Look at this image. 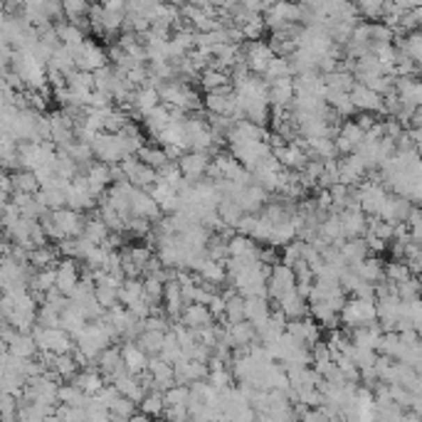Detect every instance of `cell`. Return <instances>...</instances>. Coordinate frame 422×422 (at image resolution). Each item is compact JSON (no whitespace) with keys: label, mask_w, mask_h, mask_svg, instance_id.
<instances>
[{"label":"cell","mask_w":422,"mask_h":422,"mask_svg":"<svg viewBox=\"0 0 422 422\" xmlns=\"http://www.w3.org/2000/svg\"><path fill=\"white\" fill-rule=\"evenodd\" d=\"M143 297H146L148 304H161L163 297H166V281H161L158 276H146L143 279Z\"/></svg>","instance_id":"cell-43"},{"label":"cell","mask_w":422,"mask_h":422,"mask_svg":"<svg viewBox=\"0 0 422 422\" xmlns=\"http://www.w3.org/2000/svg\"><path fill=\"white\" fill-rule=\"evenodd\" d=\"M42 304H45V306L54 308V311H60V314H62V311H65V308L72 304V299L67 297L65 292H60V289L54 287V289H49V292H45Z\"/></svg>","instance_id":"cell-49"},{"label":"cell","mask_w":422,"mask_h":422,"mask_svg":"<svg viewBox=\"0 0 422 422\" xmlns=\"http://www.w3.org/2000/svg\"><path fill=\"white\" fill-rule=\"evenodd\" d=\"M141 299H146L143 297V279H141V276H126L119 289V302L124 304V306H134Z\"/></svg>","instance_id":"cell-31"},{"label":"cell","mask_w":422,"mask_h":422,"mask_svg":"<svg viewBox=\"0 0 422 422\" xmlns=\"http://www.w3.org/2000/svg\"><path fill=\"white\" fill-rule=\"evenodd\" d=\"M274 54L276 52L272 49V45H265V42H260V40H252V42L244 47V62H247L252 72L265 75L269 62L274 60Z\"/></svg>","instance_id":"cell-8"},{"label":"cell","mask_w":422,"mask_h":422,"mask_svg":"<svg viewBox=\"0 0 422 422\" xmlns=\"http://www.w3.org/2000/svg\"><path fill=\"white\" fill-rule=\"evenodd\" d=\"M54 222L62 228L65 237H79L84 235V228H87V215L75 208H60V210H52Z\"/></svg>","instance_id":"cell-7"},{"label":"cell","mask_w":422,"mask_h":422,"mask_svg":"<svg viewBox=\"0 0 422 422\" xmlns=\"http://www.w3.org/2000/svg\"><path fill=\"white\" fill-rule=\"evenodd\" d=\"M97 366H99V370H102V375L109 380V383H111V380H114L119 373H124L126 363H124V356H121V346L119 348H116V346L104 348V351L99 353V358H97Z\"/></svg>","instance_id":"cell-12"},{"label":"cell","mask_w":422,"mask_h":422,"mask_svg":"<svg viewBox=\"0 0 422 422\" xmlns=\"http://www.w3.org/2000/svg\"><path fill=\"white\" fill-rule=\"evenodd\" d=\"M297 97V87H294V77H281L269 84V104H279V107H289Z\"/></svg>","instance_id":"cell-20"},{"label":"cell","mask_w":422,"mask_h":422,"mask_svg":"<svg viewBox=\"0 0 422 422\" xmlns=\"http://www.w3.org/2000/svg\"><path fill=\"white\" fill-rule=\"evenodd\" d=\"M247 319V308H244V297L240 292L230 294L228 306H225V321L228 324H237V321Z\"/></svg>","instance_id":"cell-40"},{"label":"cell","mask_w":422,"mask_h":422,"mask_svg":"<svg viewBox=\"0 0 422 422\" xmlns=\"http://www.w3.org/2000/svg\"><path fill=\"white\" fill-rule=\"evenodd\" d=\"M287 334H292L297 341L306 343V316H304V319H289L287 321Z\"/></svg>","instance_id":"cell-55"},{"label":"cell","mask_w":422,"mask_h":422,"mask_svg":"<svg viewBox=\"0 0 422 422\" xmlns=\"http://www.w3.org/2000/svg\"><path fill=\"white\" fill-rule=\"evenodd\" d=\"M77 67H79V70H87V72L102 70V67H107V52H104L97 42L84 40L79 54H77Z\"/></svg>","instance_id":"cell-17"},{"label":"cell","mask_w":422,"mask_h":422,"mask_svg":"<svg viewBox=\"0 0 422 422\" xmlns=\"http://www.w3.org/2000/svg\"><path fill=\"white\" fill-rule=\"evenodd\" d=\"M205 252H208V257H210V260L228 262V257H230L228 237H222L220 233H215V235H212V237H210V242H208Z\"/></svg>","instance_id":"cell-45"},{"label":"cell","mask_w":422,"mask_h":422,"mask_svg":"<svg viewBox=\"0 0 422 422\" xmlns=\"http://www.w3.org/2000/svg\"><path fill=\"white\" fill-rule=\"evenodd\" d=\"M87 324H89V319H87V314H84V306H81V304L72 302L70 306L62 311V329L70 331L75 338L87 329Z\"/></svg>","instance_id":"cell-23"},{"label":"cell","mask_w":422,"mask_h":422,"mask_svg":"<svg viewBox=\"0 0 422 422\" xmlns=\"http://www.w3.org/2000/svg\"><path fill=\"white\" fill-rule=\"evenodd\" d=\"M151 222L148 217H139V215H131L126 217V230L131 233V237H148L153 233Z\"/></svg>","instance_id":"cell-48"},{"label":"cell","mask_w":422,"mask_h":422,"mask_svg":"<svg viewBox=\"0 0 422 422\" xmlns=\"http://www.w3.org/2000/svg\"><path fill=\"white\" fill-rule=\"evenodd\" d=\"M3 348H8L10 353H15V356L20 358H35L38 356V341H35L33 334H25V331H17L15 336L10 338V343H6Z\"/></svg>","instance_id":"cell-26"},{"label":"cell","mask_w":422,"mask_h":422,"mask_svg":"<svg viewBox=\"0 0 422 422\" xmlns=\"http://www.w3.org/2000/svg\"><path fill=\"white\" fill-rule=\"evenodd\" d=\"M276 306H279L289 319H304V316L311 314V306H306V299H304L297 289L284 294V297L276 302Z\"/></svg>","instance_id":"cell-21"},{"label":"cell","mask_w":422,"mask_h":422,"mask_svg":"<svg viewBox=\"0 0 422 422\" xmlns=\"http://www.w3.org/2000/svg\"><path fill=\"white\" fill-rule=\"evenodd\" d=\"M136 405H139V403H134L131 398L119 396L114 403H111V407H109V410H111V420H131V417L139 412Z\"/></svg>","instance_id":"cell-44"},{"label":"cell","mask_w":422,"mask_h":422,"mask_svg":"<svg viewBox=\"0 0 422 422\" xmlns=\"http://www.w3.org/2000/svg\"><path fill=\"white\" fill-rule=\"evenodd\" d=\"M97 299L102 302L104 308H111L119 304V289L109 287V284H97Z\"/></svg>","instance_id":"cell-53"},{"label":"cell","mask_w":422,"mask_h":422,"mask_svg":"<svg viewBox=\"0 0 422 422\" xmlns=\"http://www.w3.org/2000/svg\"><path fill=\"white\" fill-rule=\"evenodd\" d=\"M260 260L265 262V265H276V247H274V244H269V247L262 249Z\"/></svg>","instance_id":"cell-60"},{"label":"cell","mask_w":422,"mask_h":422,"mask_svg":"<svg viewBox=\"0 0 422 422\" xmlns=\"http://www.w3.org/2000/svg\"><path fill=\"white\" fill-rule=\"evenodd\" d=\"M168 121H171V109H168V104H158L153 111H148V114L143 116V124H146V131L151 134V139H156V136L166 129Z\"/></svg>","instance_id":"cell-29"},{"label":"cell","mask_w":422,"mask_h":422,"mask_svg":"<svg viewBox=\"0 0 422 422\" xmlns=\"http://www.w3.org/2000/svg\"><path fill=\"white\" fill-rule=\"evenodd\" d=\"M180 321H183L185 326H190V329H203V326H210L212 321H215V316H212L208 304H188L183 316H180Z\"/></svg>","instance_id":"cell-24"},{"label":"cell","mask_w":422,"mask_h":422,"mask_svg":"<svg viewBox=\"0 0 422 422\" xmlns=\"http://www.w3.org/2000/svg\"><path fill=\"white\" fill-rule=\"evenodd\" d=\"M319 341H321L319 324H316V321H311V319H306V346L311 348L314 343H319Z\"/></svg>","instance_id":"cell-57"},{"label":"cell","mask_w":422,"mask_h":422,"mask_svg":"<svg viewBox=\"0 0 422 422\" xmlns=\"http://www.w3.org/2000/svg\"><path fill=\"white\" fill-rule=\"evenodd\" d=\"M353 269L358 272L363 281H370V284H378V281L385 279V262H380L378 257H366L363 262H358Z\"/></svg>","instance_id":"cell-28"},{"label":"cell","mask_w":422,"mask_h":422,"mask_svg":"<svg viewBox=\"0 0 422 422\" xmlns=\"http://www.w3.org/2000/svg\"><path fill=\"white\" fill-rule=\"evenodd\" d=\"M292 289H297V272H294V267L284 265V262H279V265L272 267L269 299L279 302V299L284 297L287 292H292Z\"/></svg>","instance_id":"cell-5"},{"label":"cell","mask_w":422,"mask_h":422,"mask_svg":"<svg viewBox=\"0 0 422 422\" xmlns=\"http://www.w3.org/2000/svg\"><path fill=\"white\" fill-rule=\"evenodd\" d=\"M195 274L201 276V281H205V284H222V281L228 279V265H225V262H217V260L205 257Z\"/></svg>","instance_id":"cell-27"},{"label":"cell","mask_w":422,"mask_h":422,"mask_svg":"<svg viewBox=\"0 0 422 422\" xmlns=\"http://www.w3.org/2000/svg\"><path fill=\"white\" fill-rule=\"evenodd\" d=\"M84 173H87L89 190H92L94 198H102V195L109 190V185L114 183V178H111V166H109V163L94 161Z\"/></svg>","instance_id":"cell-14"},{"label":"cell","mask_w":422,"mask_h":422,"mask_svg":"<svg viewBox=\"0 0 422 422\" xmlns=\"http://www.w3.org/2000/svg\"><path fill=\"white\" fill-rule=\"evenodd\" d=\"M363 139H366L363 126L358 124L356 119H346L341 126V131H338V136H336V148H338V153L348 156V153L358 151V146L363 143Z\"/></svg>","instance_id":"cell-6"},{"label":"cell","mask_w":422,"mask_h":422,"mask_svg":"<svg viewBox=\"0 0 422 422\" xmlns=\"http://www.w3.org/2000/svg\"><path fill=\"white\" fill-rule=\"evenodd\" d=\"M274 156L281 161V166H284V168H292V171H304V168H306V163H308L306 148H304L297 139L289 141L287 146L276 148Z\"/></svg>","instance_id":"cell-15"},{"label":"cell","mask_w":422,"mask_h":422,"mask_svg":"<svg viewBox=\"0 0 422 422\" xmlns=\"http://www.w3.org/2000/svg\"><path fill=\"white\" fill-rule=\"evenodd\" d=\"M92 396L84 393L77 383H67V385H60V403L65 405H75V407H87Z\"/></svg>","instance_id":"cell-34"},{"label":"cell","mask_w":422,"mask_h":422,"mask_svg":"<svg viewBox=\"0 0 422 422\" xmlns=\"http://www.w3.org/2000/svg\"><path fill=\"white\" fill-rule=\"evenodd\" d=\"M75 383L79 385L84 393H89V396H97L99 390L104 388V383H107V378L102 375V370H94V368H84L79 375L75 378Z\"/></svg>","instance_id":"cell-33"},{"label":"cell","mask_w":422,"mask_h":422,"mask_svg":"<svg viewBox=\"0 0 422 422\" xmlns=\"http://www.w3.org/2000/svg\"><path fill=\"white\" fill-rule=\"evenodd\" d=\"M269 297H244V308H247V321L257 326V331L269 321L272 308H269Z\"/></svg>","instance_id":"cell-22"},{"label":"cell","mask_w":422,"mask_h":422,"mask_svg":"<svg viewBox=\"0 0 422 422\" xmlns=\"http://www.w3.org/2000/svg\"><path fill=\"white\" fill-rule=\"evenodd\" d=\"M228 143H230V151H233V156L237 158V161H242L249 171H252V168H255L262 158H267V156H272V153H274L267 141L237 139V136H230Z\"/></svg>","instance_id":"cell-2"},{"label":"cell","mask_w":422,"mask_h":422,"mask_svg":"<svg viewBox=\"0 0 422 422\" xmlns=\"http://www.w3.org/2000/svg\"><path fill=\"white\" fill-rule=\"evenodd\" d=\"M338 163H341V183L346 185H358L368 173V163L363 161L361 153H348Z\"/></svg>","instance_id":"cell-16"},{"label":"cell","mask_w":422,"mask_h":422,"mask_svg":"<svg viewBox=\"0 0 422 422\" xmlns=\"http://www.w3.org/2000/svg\"><path fill=\"white\" fill-rule=\"evenodd\" d=\"M81 281L79 276V267H77L75 257H62L57 262V289L65 292L67 297H72V292L77 289V284Z\"/></svg>","instance_id":"cell-13"},{"label":"cell","mask_w":422,"mask_h":422,"mask_svg":"<svg viewBox=\"0 0 422 422\" xmlns=\"http://www.w3.org/2000/svg\"><path fill=\"white\" fill-rule=\"evenodd\" d=\"M92 148H94V156H97V161L109 163V166L121 163L126 158L124 148H121L119 134H109V131H102V134L94 139Z\"/></svg>","instance_id":"cell-4"},{"label":"cell","mask_w":422,"mask_h":422,"mask_svg":"<svg viewBox=\"0 0 422 422\" xmlns=\"http://www.w3.org/2000/svg\"><path fill=\"white\" fill-rule=\"evenodd\" d=\"M38 324L47 326V329H57V326H62V314L42 304V306H40V311H38Z\"/></svg>","instance_id":"cell-54"},{"label":"cell","mask_w":422,"mask_h":422,"mask_svg":"<svg viewBox=\"0 0 422 422\" xmlns=\"http://www.w3.org/2000/svg\"><path fill=\"white\" fill-rule=\"evenodd\" d=\"M217 210H220L222 220L228 222V225H233V228L240 222V217L244 215V210L240 208V203L233 201V198H225V195H222L220 203H217Z\"/></svg>","instance_id":"cell-42"},{"label":"cell","mask_w":422,"mask_h":422,"mask_svg":"<svg viewBox=\"0 0 422 422\" xmlns=\"http://www.w3.org/2000/svg\"><path fill=\"white\" fill-rule=\"evenodd\" d=\"M121 356H124L126 370H129V373L141 375L143 370L148 368V353L143 351V348H141L136 341H124V343H121Z\"/></svg>","instance_id":"cell-18"},{"label":"cell","mask_w":422,"mask_h":422,"mask_svg":"<svg viewBox=\"0 0 422 422\" xmlns=\"http://www.w3.org/2000/svg\"><path fill=\"white\" fill-rule=\"evenodd\" d=\"M166 405H175V407H188L190 403V385L175 383L173 388H168L166 393Z\"/></svg>","instance_id":"cell-46"},{"label":"cell","mask_w":422,"mask_h":422,"mask_svg":"<svg viewBox=\"0 0 422 422\" xmlns=\"http://www.w3.org/2000/svg\"><path fill=\"white\" fill-rule=\"evenodd\" d=\"M57 257H60V249L47 247V244H40L30 252V262H33L35 269H45V267L57 265Z\"/></svg>","instance_id":"cell-36"},{"label":"cell","mask_w":422,"mask_h":422,"mask_svg":"<svg viewBox=\"0 0 422 422\" xmlns=\"http://www.w3.org/2000/svg\"><path fill=\"white\" fill-rule=\"evenodd\" d=\"M201 84H203L205 92H222V94L235 92V87L230 84V77L225 75V70H215V67H210V70L203 72Z\"/></svg>","instance_id":"cell-25"},{"label":"cell","mask_w":422,"mask_h":422,"mask_svg":"<svg viewBox=\"0 0 422 422\" xmlns=\"http://www.w3.org/2000/svg\"><path fill=\"white\" fill-rule=\"evenodd\" d=\"M99 198H94L92 190H89L87 173H79L67 188V208H75L79 212H92L97 210Z\"/></svg>","instance_id":"cell-3"},{"label":"cell","mask_w":422,"mask_h":422,"mask_svg":"<svg viewBox=\"0 0 422 422\" xmlns=\"http://www.w3.org/2000/svg\"><path fill=\"white\" fill-rule=\"evenodd\" d=\"M139 158L146 166H151V168H156V171H161L166 163H171V158H168V153H166V148L158 143V146H143L139 151Z\"/></svg>","instance_id":"cell-39"},{"label":"cell","mask_w":422,"mask_h":422,"mask_svg":"<svg viewBox=\"0 0 422 422\" xmlns=\"http://www.w3.org/2000/svg\"><path fill=\"white\" fill-rule=\"evenodd\" d=\"M420 299H422V284H420Z\"/></svg>","instance_id":"cell-62"},{"label":"cell","mask_w":422,"mask_h":422,"mask_svg":"<svg viewBox=\"0 0 422 422\" xmlns=\"http://www.w3.org/2000/svg\"><path fill=\"white\" fill-rule=\"evenodd\" d=\"M368 242H366V237H351V240H346L343 242V247H341V255H343V260L348 262L351 267H356L358 262H363L366 257H368Z\"/></svg>","instance_id":"cell-30"},{"label":"cell","mask_w":422,"mask_h":422,"mask_svg":"<svg viewBox=\"0 0 422 422\" xmlns=\"http://www.w3.org/2000/svg\"><path fill=\"white\" fill-rule=\"evenodd\" d=\"M208 306H210V311H212V316H225V306H228V297H225V294H212V299H210V304H208Z\"/></svg>","instance_id":"cell-56"},{"label":"cell","mask_w":422,"mask_h":422,"mask_svg":"<svg viewBox=\"0 0 422 422\" xmlns=\"http://www.w3.org/2000/svg\"><path fill=\"white\" fill-rule=\"evenodd\" d=\"M385 276H388L390 281L400 284V281L410 279L412 269H410V265H407L405 260H393V262H388V265H385Z\"/></svg>","instance_id":"cell-47"},{"label":"cell","mask_w":422,"mask_h":422,"mask_svg":"<svg viewBox=\"0 0 422 422\" xmlns=\"http://www.w3.org/2000/svg\"><path fill=\"white\" fill-rule=\"evenodd\" d=\"M341 222H343V235H346L348 240L366 237V233H368V215H366L361 208H356V210H351V208L343 210Z\"/></svg>","instance_id":"cell-19"},{"label":"cell","mask_w":422,"mask_h":422,"mask_svg":"<svg viewBox=\"0 0 422 422\" xmlns=\"http://www.w3.org/2000/svg\"><path fill=\"white\" fill-rule=\"evenodd\" d=\"M233 370H230V366H225V368H215V370H210V375H208V380H210L212 385H215L217 390H225V388H230L233 385Z\"/></svg>","instance_id":"cell-52"},{"label":"cell","mask_w":422,"mask_h":422,"mask_svg":"<svg viewBox=\"0 0 422 422\" xmlns=\"http://www.w3.org/2000/svg\"><path fill=\"white\" fill-rule=\"evenodd\" d=\"M267 81H274V79H281V77H294V67H292V60H289V57H274V60L269 62V67H267V72L265 75Z\"/></svg>","instance_id":"cell-41"},{"label":"cell","mask_w":422,"mask_h":422,"mask_svg":"<svg viewBox=\"0 0 422 422\" xmlns=\"http://www.w3.org/2000/svg\"><path fill=\"white\" fill-rule=\"evenodd\" d=\"M341 321L348 329L373 324V321H378V304H375V299H361V297L348 299L341 308Z\"/></svg>","instance_id":"cell-1"},{"label":"cell","mask_w":422,"mask_h":422,"mask_svg":"<svg viewBox=\"0 0 422 422\" xmlns=\"http://www.w3.org/2000/svg\"><path fill=\"white\" fill-rule=\"evenodd\" d=\"M13 183H15V190L20 193H38L42 185H40L35 171H27V168H20V171H13Z\"/></svg>","instance_id":"cell-38"},{"label":"cell","mask_w":422,"mask_h":422,"mask_svg":"<svg viewBox=\"0 0 422 422\" xmlns=\"http://www.w3.org/2000/svg\"><path fill=\"white\" fill-rule=\"evenodd\" d=\"M102 247L107 249V252H111V249H119L121 247V233H109V237L102 242Z\"/></svg>","instance_id":"cell-59"},{"label":"cell","mask_w":422,"mask_h":422,"mask_svg":"<svg viewBox=\"0 0 422 422\" xmlns=\"http://www.w3.org/2000/svg\"><path fill=\"white\" fill-rule=\"evenodd\" d=\"M139 407L146 412L148 417H161L163 410H166V396H163V390H148L146 398L139 403Z\"/></svg>","instance_id":"cell-35"},{"label":"cell","mask_w":422,"mask_h":422,"mask_svg":"<svg viewBox=\"0 0 422 422\" xmlns=\"http://www.w3.org/2000/svg\"><path fill=\"white\" fill-rule=\"evenodd\" d=\"M351 99L356 104L358 111H373V114H383V94H378L373 87L356 81V87L351 89Z\"/></svg>","instance_id":"cell-9"},{"label":"cell","mask_w":422,"mask_h":422,"mask_svg":"<svg viewBox=\"0 0 422 422\" xmlns=\"http://www.w3.org/2000/svg\"><path fill=\"white\" fill-rule=\"evenodd\" d=\"M161 205L158 201L148 193L146 188H136L134 195H131V215L139 217H148V220H158L161 217Z\"/></svg>","instance_id":"cell-11"},{"label":"cell","mask_w":422,"mask_h":422,"mask_svg":"<svg viewBox=\"0 0 422 422\" xmlns=\"http://www.w3.org/2000/svg\"><path fill=\"white\" fill-rule=\"evenodd\" d=\"M163 341H166V331H151V329H146L143 334L139 336V338H136V343H139V346L143 348L148 356H156V353H161Z\"/></svg>","instance_id":"cell-37"},{"label":"cell","mask_w":422,"mask_h":422,"mask_svg":"<svg viewBox=\"0 0 422 422\" xmlns=\"http://www.w3.org/2000/svg\"><path fill=\"white\" fill-rule=\"evenodd\" d=\"M180 168H183V175L190 178L193 183H198L201 178H205L208 166H210V153L208 151H185V156L180 158Z\"/></svg>","instance_id":"cell-10"},{"label":"cell","mask_w":422,"mask_h":422,"mask_svg":"<svg viewBox=\"0 0 422 422\" xmlns=\"http://www.w3.org/2000/svg\"><path fill=\"white\" fill-rule=\"evenodd\" d=\"M420 284H422V279H417L415 274H412L410 279L400 281V284H398V294H400L403 302H412V299L420 297Z\"/></svg>","instance_id":"cell-51"},{"label":"cell","mask_w":422,"mask_h":422,"mask_svg":"<svg viewBox=\"0 0 422 422\" xmlns=\"http://www.w3.org/2000/svg\"><path fill=\"white\" fill-rule=\"evenodd\" d=\"M410 136H412V141H415L417 151L422 153V126H412V129H410Z\"/></svg>","instance_id":"cell-61"},{"label":"cell","mask_w":422,"mask_h":422,"mask_svg":"<svg viewBox=\"0 0 422 422\" xmlns=\"http://www.w3.org/2000/svg\"><path fill=\"white\" fill-rule=\"evenodd\" d=\"M304 240H292L289 244H284V252H281V262L289 267H294L299 260H304Z\"/></svg>","instance_id":"cell-50"},{"label":"cell","mask_w":422,"mask_h":422,"mask_svg":"<svg viewBox=\"0 0 422 422\" xmlns=\"http://www.w3.org/2000/svg\"><path fill=\"white\" fill-rule=\"evenodd\" d=\"M308 158H321V161H329V158L338 156V148H336V139L329 136H321V139H311L306 148Z\"/></svg>","instance_id":"cell-32"},{"label":"cell","mask_w":422,"mask_h":422,"mask_svg":"<svg viewBox=\"0 0 422 422\" xmlns=\"http://www.w3.org/2000/svg\"><path fill=\"white\" fill-rule=\"evenodd\" d=\"M366 242H368L370 252H383V249L388 247V242H385L383 237H378V235H373V233H366Z\"/></svg>","instance_id":"cell-58"}]
</instances>
